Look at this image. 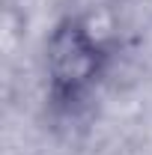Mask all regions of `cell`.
<instances>
[{
  "instance_id": "1",
  "label": "cell",
  "mask_w": 152,
  "mask_h": 155,
  "mask_svg": "<svg viewBox=\"0 0 152 155\" xmlns=\"http://www.w3.org/2000/svg\"><path fill=\"white\" fill-rule=\"evenodd\" d=\"M48 78L51 90L63 98H75L101 72L104 33L90 18H66L48 39Z\"/></svg>"
}]
</instances>
